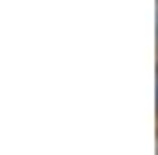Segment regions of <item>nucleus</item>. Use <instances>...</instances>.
<instances>
[{
  "mask_svg": "<svg viewBox=\"0 0 158 155\" xmlns=\"http://www.w3.org/2000/svg\"><path fill=\"white\" fill-rule=\"evenodd\" d=\"M155 89H158V82H155Z\"/></svg>",
  "mask_w": 158,
  "mask_h": 155,
  "instance_id": "nucleus-1",
  "label": "nucleus"
}]
</instances>
